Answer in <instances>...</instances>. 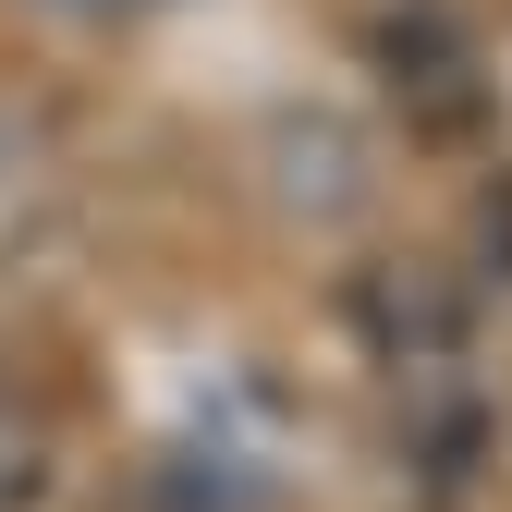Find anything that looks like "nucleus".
<instances>
[{
	"label": "nucleus",
	"instance_id": "nucleus-1",
	"mask_svg": "<svg viewBox=\"0 0 512 512\" xmlns=\"http://www.w3.org/2000/svg\"><path fill=\"white\" fill-rule=\"evenodd\" d=\"M159 500H171V512H269V500H281V427H269V391H220L196 427H183L171 464H159Z\"/></svg>",
	"mask_w": 512,
	"mask_h": 512
},
{
	"label": "nucleus",
	"instance_id": "nucleus-3",
	"mask_svg": "<svg viewBox=\"0 0 512 512\" xmlns=\"http://www.w3.org/2000/svg\"><path fill=\"white\" fill-rule=\"evenodd\" d=\"M37 488H49V427H37V403L0 391V512H37Z\"/></svg>",
	"mask_w": 512,
	"mask_h": 512
},
{
	"label": "nucleus",
	"instance_id": "nucleus-4",
	"mask_svg": "<svg viewBox=\"0 0 512 512\" xmlns=\"http://www.w3.org/2000/svg\"><path fill=\"white\" fill-rule=\"evenodd\" d=\"M25 196H37V159H25V135H0V232H13Z\"/></svg>",
	"mask_w": 512,
	"mask_h": 512
},
{
	"label": "nucleus",
	"instance_id": "nucleus-6",
	"mask_svg": "<svg viewBox=\"0 0 512 512\" xmlns=\"http://www.w3.org/2000/svg\"><path fill=\"white\" fill-rule=\"evenodd\" d=\"M49 13H98L110 25V13H159V0H49Z\"/></svg>",
	"mask_w": 512,
	"mask_h": 512
},
{
	"label": "nucleus",
	"instance_id": "nucleus-5",
	"mask_svg": "<svg viewBox=\"0 0 512 512\" xmlns=\"http://www.w3.org/2000/svg\"><path fill=\"white\" fill-rule=\"evenodd\" d=\"M488 256H500V281H512V183L488 196Z\"/></svg>",
	"mask_w": 512,
	"mask_h": 512
},
{
	"label": "nucleus",
	"instance_id": "nucleus-2",
	"mask_svg": "<svg viewBox=\"0 0 512 512\" xmlns=\"http://www.w3.org/2000/svg\"><path fill=\"white\" fill-rule=\"evenodd\" d=\"M378 61H391V98L415 110V135H476L488 86H476V49L452 13H391L378 25Z\"/></svg>",
	"mask_w": 512,
	"mask_h": 512
}]
</instances>
